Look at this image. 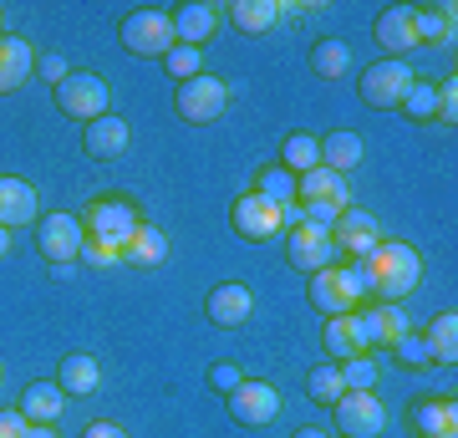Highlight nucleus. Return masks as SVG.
I'll list each match as a JSON object with an SVG mask.
<instances>
[{"instance_id":"obj_1","label":"nucleus","mask_w":458,"mask_h":438,"mask_svg":"<svg viewBox=\"0 0 458 438\" xmlns=\"http://www.w3.org/2000/svg\"><path fill=\"white\" fill-rule=\"evenodd\" d=\"M361 276V291L377 296L382 306H397V301H408L418 291V280H423V255L403 240H377L357 265Z\"/></svg>"},{"instance_id":"obj_2","label":"nucleus","mask_w":458,"mask_h":438,"mask_svg":"<svg viewBox=\"0 0 458 438\" xmlns=\"http://www.w3.org/2000/svg\"><path fill=\"white\" fill-rule=\"evenodd\" d=\"M295 204L306 210L311 225H336V214L352 204V189H346L342 174H331V168H311V174H301L295 179Z\"/></svg>"},{"instance_id":"obj_3","label":"nucleus","mask_w":458,"mask_h":438,"mask_svg":"<svg viewBox=\"0 0 458 438\" xmlns=\"http://www.w3.org/2000/svg\"><path fill=\"white\" fill-rule=\"evenodd\" d=\"M117 41L132 56H168L174 51V21L158 5H138V11H128L117 21Z\"/></svg>"},{"instance_id":"obj_4","label":"nucleus","mask_w":458,"mask_h":438,"mask_svg":"<svg viewBox=\"0 0 458 438\" xmlns=\"http://www.w3.org/2000/svg\"><path fill=\"white\" fill-rule=\"evenodd\" d=\"M306 296H311V306L321 311V316H352V311L367 301L357 265H327V271H316Z\"/></svg>"},{"instance_id":"obj_5","label":"nucleus","mask_w":458,"mask_h":438,"mask_svg":"<svg viewBox=\"0 0 458 438\" xmlns=\"http://www.w3.org/2000/svg\"><path fill=\"white\" fill-rule=\"evenodd\" d=\"M138 210H132L128 199L117 194V199H92L82 214V229H87V240H98V245H113V250H123V245L138 235Z\"/></svg>"},{"instance_id":"obj_6","label":"nucleus","mask_w":458,"mask_h":438,"mask_svg":"<svg viewBox=\"0 0 458 438\" xmlns=\"http://www.w3.org/2000/svg\"><path fill=\"white\" fill-rule=\"evenodd\" d=\"M82 240H87L82 219H77V214H66V210L41 214V225H36V250H41L47 265H77Z\"/></svg>"},{"instance_id":"obj_7","label":"nucleus","mask_w":458,"mask_h":438,"mask_svg":"<svg viewBox=\"0 0 458 438\" xmlns=\"http://www.w3.org/2000/svg\"><path fill=\"white\" fill-rule=\"evenodd\" d=\"M174 107H179L183 123L204 128V123H214V117H225V107H229V87H225L219 77H209V72H199V77L179 82V98H174Z\"/></svg>"},{"instance_id":"obj_8","label":"nucleus","mask_w":458,"mask_h":438,"mask_svg":"<svg viewBox=\"0 0 458 438\" xmlns=\"http://www.w3.org/2000/svg\"><path fill=\"white\" fill-rule=\"evenodd\" d=\"M412 66L408 62H393V56H387V62H372L367 66V72H361V102H367V107H382V113H387V107H403V98H408V87H412Z\"/></svg>"},{"instance_id":"obj_9","label":"nucleus","mask_w":458,"mask_h":438,"mask_svg":"<svg viewBox=\"0 0 458 438\" xmlns=\"http://www.w3.org/2000/svg\"><path fill=\"white\" fill-rule=\"evenodd\" d=\"M56 107H62L72 123H98L107 113V82L98 72H72V77L56 87Z\"/></svg>"},{"instance_id":"obj_10","label":"nucleus","mask_w":458,"mask_h":438,"mask_svg":"<svg viewBox=\"0 0 458 438\" xmlns=\"http://www.w3.org/2000/svg\"><path fill=\"white\" fill-rule=\"evenodd\" d=\"M285 255H291L295 271L316 276V271H327L331 260H336V240H331V229H327V225H311V219H301L295 229H285Z\"/></svg>"},{"instance_id":"obj_11","label":"nucleus","mask_w":458,"mask_h":438,"mask_svg":"<svg viewBox=\"0 0 458 438\" xmlns=\"http://www.w3.org/2000/svg\"><path fill=\"white\" fill-rule=\"evenodd\" d=\"M331 413H336L342 438H382L387 428V408L377 392H346L342 403H331Z\"/></svg>"},{"instance_id":"obj_12","label":"nucleus","mask_w":458,"mask_h":438,"mask_svg":"<svg viewBox=\"0 0 458 438\" xmlns=\"http://www.w3.org/2000/svg\"><path fill=\"white\" fill-rule=\"evenodd\" d=\"M225 403H229V418H234V423H245V428H265V423H276V413H280V392L270 388V382H260V377H245Z\"/></svg>"},{"instance_id":"obj_13","label":"nucleus","mask_w":458,"mask_h":438,"mask_svg":"<svg viewBox=\"0 0 458 438\" xmlns=\"http://www.w3.org/2000/svg\"><path fill=\"white\" fill-rule=\"evenodd\" d=\"M357 316V331H361V347L367 352H377V347H397V341L408 337V311L403 306H357L352 311Z\"/></svg>"},{"instance_id":"obj_14","label":"nucleus","mask_w":458,"mask_h":438,"mask_svg":"<svg viewBox=\"0 0 458 438\" xmlns=\"http://www.w3.org/2000/svg\"><path fill=\"white\" fill-rule=\"evenodd\" d=\"M229 225H234V235H245L250 245H265L280 235V210L260 194H240L234 210H229Z\"/></svg>"},{"instance_id":"obj_15","label":"nucleus","mask_w":458,"mask_h":438,"mask_svg":"<svg viewBox=\"0 0 458 438\" xmlns=\"http://www.w3.org/2000/svg\"><path fill=\"white\" fill-rule=\"evenodd\" d=\"M204 316H209L214 326L234 331V326H245L250 316H255V296H250V286H240V280H225V286H214V291H209Z\"/></svg>"},{"instance_id":"obj_16","label":"nucleus","mask_w":458,"mask_h":438,"mask_svg":"<svg viewBox=\"0 0 458 438\" xmlns=\"http://www.w3.org/2000/svg\"><path fill=\"white\" fill-rule=\"evenodd\" d=\"M82 148H87V159L113 163V159H123V153L132 148V128L123 123V117L102 113L98 123H87V128H82Z\"/></svg>"},{"instance_id":"obj_17","label":"nucleus","mask_w":458,"mask_h":438,"mask_svg":"<svg viewBox=\"0 0 458 438\" xmlns=\"http://www.w3.org/2000/svg\"><path fill=\"white\" fill-rule=\"evenodd\" d=\"M377 47L387 51L393 62H408V51L418 47V26H412V5H387L372 26Z\"/></svg>"},{"instance_id":"obj_18","label":"nucleus","mask_w":458,"mask_h":438,"mask_svg":"<svg viewBox=\"0 0 458 438\" xmlns=\"http://www.w3.org/2000/svg\"><path fill=\"white\" fill-rule=\"evenodd\" d=\"M331 240H336V250H346V255H367V250L382 240V229H377V219L367 210L346 204V210L336 214V225H331Z\"/></svg>"},{"instance_id":"obj_19","label":"nucleus","mask_w":458,"mask_h":438,"mask_svg":"<svg viewBox=\"0 0 458 438\" xmlns=\"http://www.w3.org/2000/svg\"><path fill=\"white\" fill-rule=\"evenodd\" d=\"M36 77V51L31 41H21V36H0V92H21L26 82Z\"/></svg>"},{"instance_id":"obj_20","label":"nucleus","mask_w":458,"mask_h":438,"mask_svg":"<svg viewBox=\"0 0 458 438\" xmlns=\"http://www.w3.org/2000/svg\"><path fill=\"white\" fill-rule=\"evenodd\" d=\"M36 189L16 174H0V225L5 229H21V225H36Z\"/></svg>"},{"instance_id":"obj_21","label":"nucleus","mask_w":458,"mask_h":438,"mask_svg":"<svg viewBox=\"0 0 458 438\" xmlns=\"http://www.w3.org/2000/svg\"><path fill=\"white\" fill-rule=\"evenodd\" d=\"M168 21H174V41L179 47H199L204 51V41L214 36V5H204V0H183L179 11H168Z\"/></svg>"},{"instance_id":"obj_22","label":"nucleus","mask_w":458,"mask_h":438,"mask_svg":"<svg viewBox=\"0 0 458 438\" xmlns=\"http://www.w3.org/2000/svg\"><path fill=\"white\" fill-rule=\"evenodd\" d=\"M412 434L418 438H458V403L454 398H423L412 408Z\"/></svg>"},{"instance_id":"obj_23","label":"nucleus","mask_w":458,"mask_h":438,"mask_svg":"<svg viewBox=\"0 0 458 438\" xmlns=\"http://www.w3.org/2000/svg\"><path fill=\"white\" fill-rule=\"evenodd\" d=\"M56 388L66 392V398H92V392L102 388V367L92 352H66L62 357V373H56Z\"/></svg>"},{"instance_id":"obj_24","label":"nucleus","mask_w":458,"mask_h":438,"mask_svg":"<svg viewBox=\"0 0 458 438\" xmlns=\"http://www.w3.org/2000/svg\"><path fill=\"white\" fill-rule=\"evenodd\" d=\"M117 260L132 265V271H153V265H164L168 260V235L164 229H153V225H138V235L117 250Z\"/></svg>"},{"instance_id":"obj_25","label":"nucleus","mask_w":458,"mask_h":438,"mask_svg":"<svg viewBox=\"0 0 458 438\" xmlns=\"http://www.w3.org/2000/svg\"><path fill=\"white\" fill-rule=\"evenodd\" d=\"M361 159H367L361 133L336 128V133H327V138H321V168H331V174H342V179H346V168H357Z\"/></svg>"},{"instance_id":"obj_26","label":"nucleus","mask_w":458,"mask_h":438,"mask_svg":"<svg viewBox=\"0 0 458 438\" xmlns=\"http://www.w3.org/2000/svg\"><path fill=\"white\" fill-rule=\"evenodd\" d=\"M66 413V392L56 382H31L21 392V418L26 423H56Z\"/></svg>"},{"instance_id":"obj_27","label":"nucleus","mask_w":458,"mask_h":438,"mask_svg":"<svg viewBox=\"0 0 458 438\" xmlns=\"http://www.w3.org/2000/svg\"><path fill=\"white\" fill-rule=\"evenodd\" d=\"M321 347H327L331 362H346V357H361V331H357V316H327L321 326Z\"/></svg>"},{"instance_id":"obj_28","label":"nucleus","mask_w":458,"mask_h":438,"mask_svg":"<svg viewBox=\"0 0 458 438\" xmlns=\"http://www.w3.org/2000/svg\"><path fill=\"white\" fill-rule=\"evenodd\" d=\"M423 341H428V357L443 362V367H454V362H458V311L454 306L438 311V316H433V326L423 331Z\"/></svg>"},{"instance_id":"obj_29","label":"nucleus","mask_w":458,"mask_h":438,"mask_svg":"<svg viewBox=\"0 0 458 438\" xmlns=\"http://www.w3.org/2000/svg\"><path fill=\"white\" fill-rule=\"evenodd\" d=\"M412 26H418V47H448L454 41V5H412Z\"/></svg>"},{"instance_id":"obj_30","label":"nucleus","mask_w":458,"mask_h":438,"mask_svg":"<svg viewBox=\"0 0 458 438\" xmlns=\"http://www.w3.org/2000/svg\"><path fill=\"white\" fill-rule=\"evenodd\" d=\"M280 168L285 174H311V168H321V138L316 133H291L285 143H280Z\"/></svg>"},{"instance_id":"obj_31","label":"nucleus","mask_w":458,"mask_h":438,"mask_svg":"<svg viewBox=\"0 0 458 438\" xmlns=\"http://www.w3.org/2000/svg\"><path fill=\"white\" fill-rule=\"evenodd\" d=\"M229 21L245 36H265V31H276L280 5L276 0H234V5H229Z\"/></svg>"},{"instance_id":"obj_32","label":"nucleus","mask_w":458,"mask_h":438,"mask_svg":"<svg viewBox=\"0 0 458 438\" xmlns=\"http://www.w3.org/2000/svg\"><path fill=\"white\" fill-rule=\"evenodd\" d=\"M250 194H260V199H270L276 210H285V204H295V174H285L280 163H270V168L255 174V189H250Z\"/></svg>"},{"instance_id":"obj_33","label":"nucleus","mask_w":458,"mask_h":438,"mask_svg":"<svg viewBox=\"0 0 458 438\" xmlns=\"http://www.w3.org/2000/svg\"><path fill=\"white\" fill-rule=\"evenodd\" d=\"M311 66L316 77H342V72H352V47L346 41H336V36H327V41H316L311 47Z\"/></svg>"},{"instance_id":"obj_34","label":"nucleus","mask_w":458,"mask_h":438,"mask_svg":"<svg viewBox=\"0 0 458 438\" xmlns=\"http://www.w3.org/2000/svg\"><path fill=\"white\" fill-rule=\"evenodd\" d=\"M306 392H311V403H321V408L342 403V398H346V382H342V373H336V362H321V367L306 377Z\"/></svg>"},{"instance_id":"obj_35","label":"nucleus","mask_w":458,"mask_h":438,"mask_svg":"<svg viewBox=\"0 0 458 438\" xmlns=\"http://www.w3.org/2000/svg\"><path fill=\"white\" fill-rule=\"evenodd\" d=\"M336 373H342V382H346V392H372L377 388V362L361 352V357H346V362H336Z\"/></svg>"},{"instance_id":"obj_36","label":"nucleus","mask_w":458,"mask_h":438,"mask_svg":"<svg viewBox=\"0 0 458 438\" xmlns=\"http://www.w3.org/2000/svg\"><path fill=\"white\" fill-rule=\"evenodd\" d=\"M403 107H408L412 123H428V117L438 113V87H433V82H412L408 98H403Z\"/></svg>"},{"instance_id":"obj_37","label":"nucleus","mask_w":458,"mask_h":438,"mask_svg":"<svg viewBox=\"0 0 458 438\" xmlns=\"http://www.w3.org/2000/svg\"><path fill=\"white\" fill-rule=\"evenodd\" d=\"M164 66H168V77L189 82V77H199V72H204V51H199V47H179V41H174V51L164 56Z\"/></svg>"},{"instance_id":"obj_38","label":"nucleus","mask_w":458,"mask_h":438,"mask_svg":"<svg viewBox=\"0 0 458 438\" xmlns=\"http://www.w3.org/2000/svg\"><path fill=\"white\" fill-rule=\"evenodd\" d=\"M393 352H397V362H403V367H428V362H433V357H428V341L418 337V331H408Z\"/></svg>"},{"instance_id":"obj_39","label":"nucleus","mask_w":458,"mask_h":438,"mask_svg":"<svg viewBox=\"0 0 458 438\" xmlns=\"http://www.w3.org/2000/svg\"><path fill=\"white\" fill-rule=\"evenodd\" d=\"M82 265H92V271H113V265H123V260H117V250L113 245H98V240H82Z\"/></svg>"},{"instance_id":"obj_40","label":"nucleus","mask_w":458,"mask_h":438,"mask_svg":"<svg viewBox=\"0 0 458 438\" xmlns=\"http://www.w3.org/2000/svg\"><path fill=\"white\" fill-rule=\"evenodd\" d=\"M438 123H448V128H454L458 123V77H448V82H438Z\"/></svg>"},{"instance_id":"obj_41","label":"nucleus","mask_w":458,"mask_h":438,"mask_svg":"<svg viewBox=\"0 0 458 438\" xmlns=\"http://www.w3.org/2000/svg\"><path fill=\"white\" fill-rule=\"evenodd\" d=\"M240 382H245V373H240L234 362H214V367H209V388H214V392H225V398H229Z\"/></svg>"},{"instance_id":"obj_42","label":"nucleus","mask_w":458,"mask_h":438,"mask_svg":"<svg viewBox=\"0 0 458 438\" xmlns=\"http://www.w3.org/2000/svg\"><path fill=\"white\" fill-rule=\"evenodd\" d=\"M36 72H41V82H56L62 87L66 77H72V66H66L62 51H41V62H36Z\"/></svg>"},{"instance_id":"obj_43","label":"nucleus","mask_w":458,"mask_h":438,"mask_svg":"<svg viewBox=\"0 0 458 438\" xmlns=\"http://www.w3.org/2000/svg\"><path fill=\"white\" fill-rule=\"evenodd\" d=\"M26 428H31V423L21 418V408H5V413H0V438H26Z\"/></svg>"},{"instance_id":"obj_44","label":"nucleus","mask_w":458,"mask_h":438,"mask_svg":"<svg viewBox=\"0 0 458 438\" xmlns=\"http://www.w3.org/2000/svg\"><path fill=\"white\" fill-rule=\"evenodd\" d=\"M82 438H128V434H123V423H87Z\"/></svg>"},{"instance_id":"obj_45","label":"nucleus","mask_w":458,"mask_h":438,"mask_svg":"<svg viewBox=\"0 0 458 438\" xmlns=\"http://www.w3.org/2000/svg\"><path fill=\"white\" fill-rule=\"evenodd\" d=\"M26 438H56V428H51V423H31V428H26Z\"/></svg>"},{"instance_id":"obj_46","label":"nucleus","mask_w":458,"mask_h":438,"mask_svg":"<svg viewBox=\"0 0 458 438\" xmlns=\"http://www.w3.org/2000/svg\"><path fill=\"white\" fill-rule=\"evenodd\" d=\"M5 255H11V229L0 225V260H5Z\"/></svg>"},{"instance_id":"obj_47","label":"nucleus","mask_w":458,"mask_h":438,"mask_svg":"<svg viewBox=\"0 0 458 438\" xmlns=\"http://www.w3.org/2000/svg\"><path fill=\"white\" fill-rule=\"evenodd\" d=\"M295 438H327V428H301Z\"/></svg>"},{"instance_id":"obj_48","label":"nucleus","mask_w":458,"mask_h":438,"mask_svg":"<svg viewBox=\"0 0 458 438\" xmlns=\"http://www.w3.org/2000/svg\"><path fill=\"white\" fill-rule=\"evenodd\" d=\"M0 36H5V11H0Z\"/></svg>"},{"instance_id":"obj_49","label":"nucleus","mask_w":458,"mask_h":438,"mask_svg":"<svg viewBox=\"0 0 458 438\" xmlns=\"http://www.w3.org/2000/svg\"><path fill=\"white\" fill-rule=\"evenodd\" d=\"M0 377H5V373H0Z\"/></svg>"}]
</instances>
